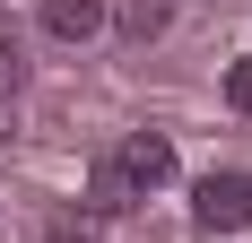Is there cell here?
<instances>
[{"instance_id": "1", "label": "cell", "mask_w": 252, "mask_h": 243, "mask_svg": "<svg viewBox=\"0 0 252 243\" xmlns=\"http://www.w3.org/2000/svg\"><path fill=\"white\" fill-rule=\"evenodd\" d=\"M165 182H174V139H165V130H130V139L96 165L87 191H96V209H130V200L165 191Z\"/></svg>"}, {"instance_id": "2", "label": "cell", "mask_w": 252, "mask_h": 243, "mask_svg": "<svg viewBox=\"0 0 252 243\" xmlns=\"http://www.w3.org/2000/svg\"><path fill=\"white\" fill-rule=\"evenodd\" d=\"M191 226H200V235L252 226V174H200V182H191Z\"/></svg>"}, {"instance_id": "3", "label": "cell", "mask_w": 252, "mask_h": 243, "mask_svg": "<svg viewBox=\"0 0 252 243\" xmlns=\"http://www.w3.org/2000/svg\"><path fill=\"white\" fill-rule=\"evenodd\" d=\"M104 26V0H44V35L52 44H87Z\"/></svg>"}, {"instance_id": "4", "label": "cell", "mask_w": 252, "mask_h": 243, "mask_svg": "<svg viewBox=\"0 0 252 243\" xmlns=\"http://www.w3.org/2000/svg\"><path fill=\"white\" fill-rule=\"evenodd\" d=\"M165 18H174V0H122V9H113L122 44H157V35H165Z\"/></svg>"}, {"instance_id": "5", "label": "cell", "mask_w": 252, "mask_h": 243, "mask_svg": "<svg viewBox=\"0 0 252 243\" xmlns=\"http://www.w3.org/2000/svg\"><path fill=\"white\" fill-rule=\"evenodd\" d=\"M226 104L252 122V61H235V70H226Z\"/></svg>"}, {"instance_id": "6", "label": "cell", "mask_w": 252, "mask_h": 243, "mask_svg": "<svg viewBox=\"0 0 252 243\" xmlns=\"http://www.w3.org/2000/svg\"><path fill=\"white\" fill-rule=\"evenodd\" d=\"M18 87H26V52L0 44V96H18Z\"/></svg>"}, {"instance_id": "7", "label": "cell", "mask_w": 252, "mask_h": 243, "mask_svg": "<svg viewBox=\"0 0 252 243\" xmlns=\"http://www.w3.org/2000/svg\"><path fill=\"white\" fill-rule=\"evenodd\" d=\"M0 148H9V96H0Z\"/></svg>"}]
</instances>
